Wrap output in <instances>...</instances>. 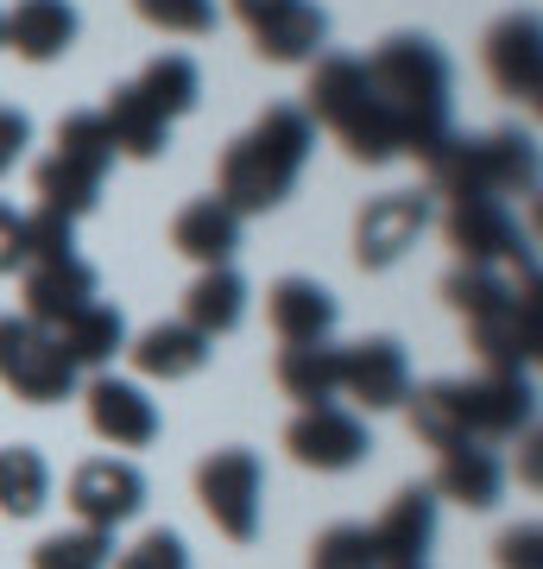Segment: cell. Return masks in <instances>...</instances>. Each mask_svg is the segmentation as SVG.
I'll return each instance as SVG.
<instances>
[{"label": "cell", "mask_w": 543, "mask_h": 569, "mask_svg": "<svg viewBox=\"0 0 543 569\" xmlns=\"http://www.w3.org/2000/svg\"><path fill=\"white\" fill-rule=\"evenodd\" d=\"M171 247H178L183 260L197 266H228L241 253V216L215 197H197V203L178 209V222H171Z\"/></svg>", "instance_id": "7402d4cb"}, {"label": "cell", "mask_w": 543, "mask_h": 569, "mask_svg": "<svg viewBox=\"0 0 543 569\" xmlns=\"http://www.w3.org/2000/svg\"><path fill=\"white\" fill-rule=\"evenodd\" d=\"M310 569H373V538H366V526H329L310 545Z\"/></svg>", "instance_id": "e575fe53"}, {"label": "cell", "mask_w": 543, "mask_h": 569, "mask_svg": "<svg viewBox=\"0 0 543 569\" xmlns=\"http://www.w3.org/2000/svg\"><path fill=\"white\" fill-rule=\"evenodd\" d=\"M462 411L474 443H505L531 430V373L481 367V380H462Z\"/></svg>", "instance_id": "e0dca14e"}, {"label": "cell", "mask_w": 543, "mask_h": 569, "mask_svg": "<svg viewBox=\"0 0 543 569\" xmlns=\"http://www.w3.org/2000/svg\"><path fill=\"white\" fill-rule=\"evenodd\" d=\"M114 563V538L108 531H51L39 550H32V569H108Z\"/></svg>", "instance_id": "1f68e13d"}, {"label": "cell", "mask_w": 543, "mask_h": 569, "mask_svg": "<svg viewBox=\"0 0 543 569\" xmlns=\"http://www.w3.org/2000/svg\"><path fill=\"white\" fill-rule=\"evenodd\" d=\"M127 355H133V367H140L145 380H190V373L209 367L215 342L197 336L190 323H152V329H140V336L127 342Z\"/></svg>", "instance_id": "603a6c76"}, {"label": "cell", "mask_w": 543, "mask_h": 569, "mask_svg": "<svg viewBox=\"0 0 543 569\" xmlns=\"http://www.w3.org/2000/svg\"><path fill=\"white\" fill-rule=\"evenodd\" d=\"M95 305V266L89 260H44V266H26V279H20V317L26 323H39L58 336L77 310Z\"/></svg>", "instance_id": "2e32d148"}, {"label": "cell", "mask_w": 543, "mask_h": 569, "mask_svg": "<svg viewBox=\"0 0 543 569\" xmlns=\"http://www.w3.org/2000/svg\"><path fill=\"white\" fill-rule=\"evenodd\" d=\"M133 13L159 32H183V39L215 32V0H133Z\"/></svg>", "instance_id": "836d02e7"}, {"label": "cell", "mask_w": 543, "mask_h": 569, "mask_svg": "<svg viewBox=\"0 0 543 569\" xmlns=\"http://www.w3.org/2000/svg\"><path fill=\"white\" fill-rule=\"evenodd\" d=\"M58 348L70 355V367H89V373H101V367L114 361L127 348V323H121V310L114 305H89V310H77L70 323L58 329Z\"/></svg>", "instance_id": "f1b7e54d"}, {"label": "cell", "mask_w": 543, "mask_h": 569, "mask_svg": "<svg viewBox=\"0 0 543 569\" xmlns=\"http://www.w3.org/2000/svg\"><path fill=\"white\" fill-rule=\"evenodd\" d=\"M467 323V348L481 355V367H500V373H531L543 348V323H537V284H519L505 291L500 305L462 317Z\"/></svg>", "instance_id": "9c48e42d"}, {"label": "cell", "mask_w": 543, "mask_h": 569, "mask_svg": "<svg viewBox=\"0 0 543 569\" xmlns=\"http://www.w3.org/2000/svg\"><path fill=\"white\" fill-rule=\"evenodd\" d=\"M303 121L329 127V140L342 146L354 164H392L399 159V133L392 114L366 82V63L348 51H322L310 63V89H303Z\"/></svg>", "instance_id": "277c9868"}, {"label": "cell", "mask_w": 543, "mask_h": 569, "mask_svg": "<svg viewBox=\"0 0 543 569\" xmlns=\"http://www.w3.org/2000/svg\"><path fill=\"white\" fill-rule=\"evenodd\" d=\"M228 7H234V20H241V26H247V32H253V26H260V20H265V13H279L284 0H228Z\"/></svg>", "instance_id": "ab89813d"}, {"label": "cell", "mask_w": 543, "mask_h": 569, "mask_svg": "<svg viewBox=\"0 0 543 569\" xmlns=\"http://www.w3.org/2000/svg\"><path fill=\"white\" fill-rule=\"evenodd\" d=\"M493 563H500V569H543V531H537V519L505 526L500 545H493Z\"/></svg>", "instance_id": "8d00e7d4"}, {"label": "cell", "mask_w": 543, "mask_h": 569, "mask_svg": "<svg viewBox=\"0 0 543 569\" xmlns=\"http://www.w3.org/2000/svg\"><path fill=\"white\" fill-rule=\"evenodd\" d=\"M423 228H430V197L423 190H385L354 216V260L366 272H385L418 247Z\"/></svg>", "instance_id": "7c38bea8"}, {"label": "cell", "mask_w": 543, "mask_h": 569, "mask_svg": "<svg viewBox=\"0 0 543 569\" xmlns=\"http://www.w3.org/2000/svg\"><path fill=\"white\" fill-rule=\"evenodd\" d=\"M335 355H342V399H354L361 411H392L411 399V361L392 336H361Z\"/></svg>", "instance_id": "9a60e30c"}, {"label": "cell", "mask_w": 543, "mask_h": 569, "mask_svg": "<svg viewBox=\"0 0 543 569\" xmlns=\"http://www.w3.org/2000/svg\"><path fill=\"white\" fill-rule=\"evenodd\" d=\"M82 411H89V430L114 449H145L159 437V406L145 399V387L114 380V373H95L82 387Z\"/></svg>", "instance_id": "ac0fdd59"}, {"label": "cell", "mask_w": 543, "mask_h": 569, "mask_svg": "<svg viewBox=\"0 0 543 569\" xmlns=\"http://www.w3.org/2000/svg\"><path fill=\"white\" fill-rule=\"evenodd\" d=\"M272 380L298 411L310 406H335L342 399V355L329 342H284L279 361H272Z\"/></svg>", "instance_id": "44dd1931"}, {"label": "cell", "mask_w": 543, "mask_h": 569, "mask_svg": "<svg viewBox=\"0 0 543 569\" xmlns=\"http://www.w3.org/2000/svg\"><path fill=\"white\" fill-rule=\"evenodd\" d=\"M335 291L316 279H279L265 291V323L279 342H329V329H335Z\"/></svg>", "instance_id": "ffe728a7"}, {"label": "cell", "mask_w": 543, "mask_h": 569, "mask_svg": "<svg viewBox=\"0 0 543 569\" xmlns=\"http://www.w3.org/2000/svg\"><path fill=\"white\" fill-rule=\"evenodd\" d=\"M481 63H486V77H493L500 96H512V102H524V108L537 102V89H543V26H537V13H505V20L486 26Z\"/></svg>", "instance_id": "4fadbf2b"}, {"label": "cell", "mask_w": 543, "mask_h": 569, "mask_svg": "<svg viewBox=\"0 0 543 569\" xmlns=\"http://www.w3.org/2000/svg\"><path fill=\"white\" fill-rule=\"evenodd\" d=\"M101 133H108V146L127 152V159H159L164 146H171V121L145 102L133 82H121V89L108 96V108H101Z\"/></svg>", "instance_id": "4316f807"}, {"label": "cell", "mask_w": 543, "mask_h": 569, "mask_svg": "<svg viewBox=\"0 0 543 569\" xmlns=\"http://www.w3.org/2000/svg\"><path fill=\"white\" fill-rule=\"evenodd\" d=\"M63 507L77 512V526L108 531V538H114V526L140 519V507H145V475H140L133 462H121V456H95V462H82L77 475H70Z\"/></svg>", "instance_id": "30bf717a"}, {"label": "cell", "mask_w": 543, "mask_h": 569, "mask_svg": "<svg viewBox=\"0 0 543 569\" xmlns=\"http://www.w3.org/2000/svg\"><path fill=\"white\" fill-rule=\"evenodd\" d=\"M0 387L26 406H58L77 387V367L51 329L26 323V317H0Z\"/></svg>", "instance_id": "52a82bcc"}, {"label": "cell", "mask_w": 543, "mask_h": 569, "mask_svg": "<svg viewBox=\"0 0 543 569\" xmlns=\"http://www.w3.org/2000/svg\"><path fill=\"white\" fill-rule=\"evenodd\" d=\"M51 500V462L32 443H7L0 449V512L7 519H39Z\"/></svg>", "instance_id": "f546056e"}, {"label": "cell", "mask_w": 543, "mask_h": 569, "mask_svg": "<svg viewBox=\"0 0 543 569\" xmlns=\"http://www.w3.org/2000/svg\"><path fill=\"white\" fill-rule=\"evenodd\" d=\"M322 39H329V13L310 7V0H284L279 13H265L253 26V51L265 63H316Z\"/></svg>", "instance_id": "cb8c5ba5"}, {"label": "cell", "mask_w": 543, "mask_h": 569, "mask_svg": "<svg viewBox=\"0 0 543 569\" xmlns=\"http://www.w3.org/2000/svg\"><path fill=\"white\" fill-rule=\"evenodd\" d=\"M423 197L436 203H505V197H531L537 190V140L519 127L500 133H449L430 159H423Z\"/></svg>", "instance_id": "3957f363"}, {"label": "cell", "mask_w": 543, "mask_h": 569, "mask_svg": "<svg viewBox=\"0 0 543 569\" xmlns=\"http://www.w3.org/2000/svg\"><path fill=\"white\" fill-rule=\"evenodd\" d=\"M247 317V279L234 272V266H202L197 279H190V291H183V317L178 323H190L197 336H228V329H241Z\"/></svg>", "instance_id": "484cf974"}, {"label": "cell", "mask_w": 543, "mask_h": 569, "mask_svg": "<svg viewBox=\"0 0 543 569\" xmlns=\"http://www.w3.org/2000/svg\"><path fill=\"white\" fill-rule=\"evenodd\" d=\"M361 63H366L373 96L392 114L399 152H411L423 164L449 140V89H455V70H449L443 44L423 39V32H399V39H380Z\"/></svg>", "instance_id": "6da1fadb"}, {"label": "cell", "mask_w": 543, "mask_h": 569, "mask_svg": "<svg viewBox=\"0 0 543 569\" xmlns=\"http://www.w3.org/2000/svg\"><path fill=\"white\" fill-rule=\"evenodd\" d=\"M373 538V569H423L436 545V493L430 488H399L385 512L366 526Z\"/></svg>", "instance_id": "5bb4252c"}, {"label": "cell", "mask_w": 543, "mask_h": 569, "mask_svg": "<svg viewBox=\"0 0 543 569\" xmlns=\"http://www.w3.org/2000/svg\"><path fill=\"white\" fill-rule=\"evenodd\" d=\"M114 569H190V545H183L178 531L152 526V531H140V538L114 557Z\"/></svg>", "instance_id": "d590c367"}, {"label": "cell", "mask_w": 543, "mask_h": 569, "mask_svg": "<svg viewBox=\"0 0 543 569\" xmlns=\"http://www.w3.org/2000/svg\"><path fill=\"white\" fill-rule=\"evenodd\" d=\"M133 89H140L145 102L159 108L164 121H178V114H190V108H197V96H202V70L190 58H183V51H164V58H152L140 70V77H133Z\"/></svg>", "instance_id": "4dcf8cb0"}, {"label": "cell", "mask_w": 543, "mask_h": 569, "mask_svg": "<svg viewBox=\"0 0 543 569\" xmlns=\"http://www.w3.org/2000/svg\"><path fill=\"white\" fill-rule=\"evenodd\" d=\"M77 253V222H63L51 209H32L20 216V260L26 266H44V260H70Z\"/></svg>", "instance_id": "d6a6232c"}, {"label": "cell", "mask_w": 543, "mask_h": 569, "mask_svg": "<svg viewBox=\"0 0 543 569\" xmlns=\"http://www.w3.org/2000/svg\"><path fill=\"white\" fill-rule=\"evenodd\" d=\"M404 418H411V437L423 449H436V456L474 443L467 437V411H462V380H430V387H418L404 399Z\"/></svg>", "instance_id": "83f0119b"}, {"label": "cell", "mask_w": 543, "mask_h": 569, "mask_svg": "<svg viewBox=\"0 0 543 569\" xmlns=\"http://www.w3.org/2000/svg\"><path fill=\"white\" fill-rule=\"evenodd\" d=\"M26 146H32V121H26L20 108H0V178L26 159Z\"/></svg>", "instance_id": "74e56055"}, {"label": "cell", "mask_w": 543, "mask_h": 569, "mask_svg": "<svg viewBox=\"0 0 543 569\" xmlns=\"http://www.w3.org/2000/svg\"><path fill=\"white\" fill-rule=\"evenodd\" d=\"M77 44V7L70 0H13V13H0V51L26 63H51Z\"/></svg>", "instance_id": "d6986e66"}, {"label": "cell", "mask_w": 543, "mask_h": 569, "mask_svg": "<svg viewBox=\"0 0 543 569\" xmlns=\"http://www.w3.org/2000/svg\"><path fill=\"white\" fill-rule=\"evenodd\" d=\"M13 266H26L20 260V209L0 203V272H13Z\"/></svg>", "instance_id": "f35d334b"}, {"label": "cell", "mask_w": 543, "mask_h": 569, "mask_svg": "<svg viewBox=\"0 0 543 569\" xmlns=\"http://www.w3.org/2000/svg\"><path fill=\"white\" fill-rule=\"evenodd\" d=\"M197 500L209 526L228 545H253L260 538V507H265V468L253 449H215L197 462Z\"/></svg>", "instance_id": "8992f818"}, {"label": "cell", "mask_w": 543, "mask_h": 569, "mask_svg": "<svg viewBox=\"0 0 543 569\" xmlns=\"http://www.w3.org/2000/svg\"><path fill=\"white\" fill-rule=\"evenodd\" d=\"M108 164H114V146H108V133H101V114H63L51 159H39V171H32L39 209H51V216H63V222L89 216V209L101 203Z\"/></svg>", "instance_id": "5b68a950"}, {"label": "cell", "mask_w": 543, "mask_h": 569, "mask_svg": "<svg viewBox=\"0 0 543 569\" xmlns=\"http://www.w3.org/2000/svg\"><path fill=\"white\" fill-rule=\"evenodd\" d=\"M284 449H291V462L298 468L348 475V468L366 462L373 437H366V425L348 406H310V411H298V418L284 425Z\"/></svg>", "instance_id": "8fae6325"}, {"label": "cell", "mask_w": 543, "mask_h": 569, "mask_svg": "<svg viewBox=\"0 0 543 569\" xmlns=\"http://www.w3.org/2000/svg\"><path fill=\"white\" fill-rule=\"evenodd\" d=\"M500 488H505V468L486 443H462V449H443V456H436L430 493H443V500H455V507L486 512L493 500H500Z\"/></svg>", "instance_id": "d4e9b609"}, {"label": "cell", "mask_w": 543, "mask_h": 569, "mask_svg": "<svg viewBox=\"0 0 543 569\" xmlns=\"http://www.w3.org/2000/svg\"><path fill=\"white\" fill-rule=\"evenodd\" d=\"M310 146H316V127L303 121V108L272 102L241 140L222 146V159H215V203H228L234 216L279 209L298 190L303 164H310Z\"/></svg>", "instance_id": "7a4b0ae2"}, {"label": "cell", "mask_w": 543, "mask_h": 569, "mask_svg": "<svg viewBox=\"0 0 543 569\" xmlns=\"http://www.w3.org/2000/svg\"><path fill=\"white\" fill-rule=\"evenodd\" d=\"M443 241L455 266H505L512 279H537L524 228L505 203H449L443 209Z\"/></svg>", "instance_id": "ba28073f"}]
</instances>
